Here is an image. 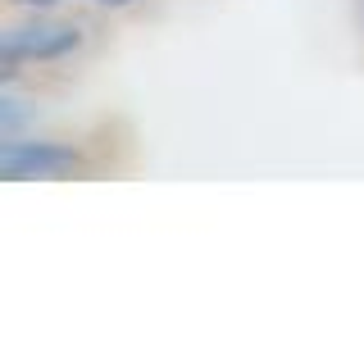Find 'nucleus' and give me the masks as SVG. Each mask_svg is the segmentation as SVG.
I'll return each instance as SVG.
<instances>
[{"label":"nucleus","mask_w":364,"mask_h":341,"mask_svg":"<svg viewBox=\"0 0 364 341\" xmlns=\"http://www.w3.org/2000/svg\"><path fill=\"white\" fill-rule=\"evenodd\" d=\"M77 41H82V32H77L73 23L32 18V23L5 28V37H0V60H5V68L28 64V60H60V55L77 50Z\"/></svg>","instance_id":"1"},{"label":"nucleus","mask_w":364,"mask_h":341,"mask_svg":"<svg viewBox=\"0 0 364 341\" xmlns=\"http://www.w3.org/2000/svg\"><path fill=\"white\" fill-rule=\"evenodd\" d=\"M82 164L77 151H68L60 141H18V136H5L0 146V173L5 178H64Z\"/></svg>","instance_id":"2"},{"label":"nucleus","mask_w":364,"mask_h":341,"mask_svg":"<svg viewBox=\"0 0 364 341\" xmlns=\"http://www.w3.org/2000/svg\"><path fill=\"white\" fill-rule=\"evenodd\" d=\"M96 5H132V0H96Z\"/></svg>","instance_id":"3"},{"label":"nucleus","mask_w":364,"mask_h":341,"mask_svg":"<svg viewBox=\"0 0 364 341\" xmlns=\"http://www.w3.org/2000/svg\"><path fill=\"white\" fill-rule=\"evenodd\" d=\"M18 5H55V0H18Z\"/></svg>","instance_id":"4"}]
</instances>
